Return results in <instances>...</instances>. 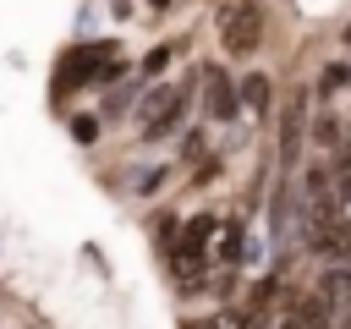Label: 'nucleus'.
I'll use <instances>...</instances> for the list:
<instances>
[{
	"mask_svg": "<svg viewBox=\"0 0 351 329\" xmlns=\"http://www.w3.org/2000/svg\"><path fill=\"white\" fill-rule=\"evenodd\" d=\"M236 99H241V93H236V82H230L225 71H208V77H203V110H208L214 121H230V115L241 110Z\"/></svg>",
	"mask_w": 351,
	"mask_h": 329,
	"instance_id": "obj_2",
	"label": "nucleus"
},
{
	"mask_svg": "<svg viewBox=\"0 0 351 329\" xmlns=\"http://www.w3.org/2000/svg\"><path fill=\"white\" fill-rule=\"evenodd\" d=\"M346 49H351V27H346Z\"/></svg>",
	"mask_w": 351,
	"mask_h": 329,
	"instance_id": "obj_8",
	"label": "nucleus"
},
{
	"mask_svg": "<svg viewBox=\"0 0 351 329\" xmlns=\"http://www.w3.org/2000/svg\"><path fill=\"white\" fill-rule=\"evenodd\" d=\"M176 121H181V99L176 93H154L148 110H143V137H165V132H176Z\"/></svg>",
	"mask_w": 351,
	"mask_h": 329,
	"instance_id": "obj_3",
	"label": "nucleus"
},
{
	"mask_svg": "<svg viewBox=\"0 0 351 329\" xmlns=\"http://www.w3.org/2000/svg\"><path fill=\"white\" fill-rule=\"evenodd\" d=\"M219 38L230 55H252L263 44V5L258 0H236L225 16H219Z\"/></svg>",
	"mask_w": 351,
	"mask_h": 329,
	"instance_id": "obj_1",
	"label": "nucleus"
},
{
	"mask_svg": "<svg viewBox=\"0 0 351 329\" xmlns=\"http://www.w3.org/2000/svg\"><path fill=\"white\" fill-rule=\"evenodd\" d=\"M318 302L329 318H351V269H329L318 285Z\"/></svg>",
	"mask_w": 351,
	"mask_h": 329,
	"instance_id": "obj_4",
	"label": "nucleus"
},
{
	"mask_svg": "<svg viewBox=\"0 0 351 329\" xmlns=\"http://www.w3.org/2000/svg\"><path fill=\"white\" fill-rule=\"evenodd\" d=\"M236 93H241V99H247L252 110H263V104H269V77H258V71H252V77H247V82H241Z\"/></svg>",
	"mask_w": 351,
	"mask_h": 329,
	"instance_id": "obj_5",
	"label": "nucleus"
},
{
	"mask_svg": "<svg viewBox=\"0 0 351 329\" xmlns=\"http://www.w3.org/2000/svg\"><path fill=\"white\" fill-rule=\"evenodd\" d=\"M335 219L346 225V236H351V170L340 175V192H335Z\"/></svg>",
	"mask_w": 351,
	"mask_h": 329,
	"instance_id": "obj_6",
	"label": "nucleus"
},
{
	"mask_svg": "<svg viewBox=\"0 0 351 329\" xmlns=\"http://www.w3.org/2000/svg\"><path fill=\"white\" fill-rule=\"evenodd\" d=\"M192 329H247L241 318H230V313H219V318H197Z\"/></svg>",
	"mask_w": 351,
	"mask_h": 329,
	"instance_id": "obj_7",
	"label": "nucleus"
}]
</instances>
